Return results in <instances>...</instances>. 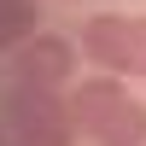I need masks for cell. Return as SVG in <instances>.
<instances>
[{
  "label": "cell",
  "instance_id": "obj_1",
  "mask_svg": "<svg viewBox=\"0 0 146 146\" xmlns=\"http://www.w3.org/2000/svg\"><path fill=\"white\" fill-rule=\"evenodd\" d=\"M6 123L18 146H70L76 140V117H70V100L58 88H35V82H18L6 100Z\"/></svg>",
  "mask_w": 146,
  "mask_h": 146
},
{
  "label": "cell",
  "instance_id": "obj_2",
  "mask_svg": "<svg viewBox=\"0 0 146 146\" xmlns=\"http://www.w3.org/2000/svg\"><path fill=\"white\" fill-rule=\"evenodd\" d=\"M76 58H82V47H76V41L35 29L29 41L18 47V82H35V88H64L70 70H76Z\"/></svg>",
  "mask_w": 146,
  "mask_h": 146
},
{
  "label": "cell",
  "instance_id": "obj_3",
  "mask_svg": "<svg viewBox=\"0 0 146 146\" xmlns=\"http://www.w3.org/2000/svg\"><path fill=\"white\" fill-rule=\"evenodd\" d=\"M123 100H129L123 76H117V70H100V76H88L76 94H70V117H76V129H88V135H94V129H100Z\"/></svg>",
  "mask_w": 146,
  "mask_h": 146
},
{
  "label": "cell",
  "instance_id": "obj_4",
  "mask_svg": "<svg viewBox=\"0 0 146 146\" xmlns=\"http://www.w3.org/2000/svg\"><path fill=\"white\" fill-rule=\"evenodd\" d=\"M76 41H82V58H94L100 70H117V76H123V47H129V18H123V12L88 18Z\"/></svg>",
  "mask_w": 146,
  "mask_h": 146
},
{
  "label": "cell",
  "instance_id": "obj_5",
  "mask_svg": "<svg viewBox=\"0 0 146 146\" xmlns=\"http://www.w3.org/2000/svg\"><path fill=\"white\" fill-rule=\"evenodd\" d=\"M94 140H100V146H146V105L129 94V100L94 129Z\"/></svg>",
  "mask_w": 146,
  "mask_h": 146
},
{
  "label": "cell",
  "instance_id": "obj_6",
  "mask_svg": "<svg viewBox=\"0 0 146 146\" xmlns=\"http://www.w3.org/2000/svg\"><path fill=\"white\" fill-rule=\"evenodd\" d=\"M35 35V0H0V47H23Z\"/></svg>",
  "mask_w": 146,
  "mask_h": 146
},
{
  "label": "cell",
  "instance_id": "obj_7",
  "mask_svg": "<svg viewBox=\"0 0 146 146\" xmlns=\"http://www.w3.org/2000/svg\"><path fill=\"white\" fill-rule=\"evenodd\" d=\"M123 76H146V18H129V47H123Z\"/></svg>",
  "mask_w": 146,
  "mask_h": 146
}]
</instances>
